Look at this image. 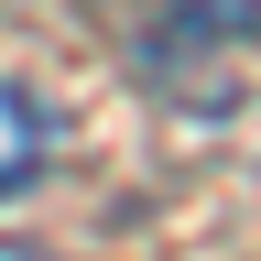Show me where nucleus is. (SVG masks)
<instances>
[{
    "instance_id": "nucleus-1",
    "label": "nucleus",
    "mask_w": 261,
    "mask_h": 261,
    "mask_svg": "<svg viewBox=\"0 0 261 261\" xmlns=\"http://www.w3.org/2000/svg\"><path fill=\"white\" fill-rule=\"evenodd\" d=\"M44 152H55V120H44V98L0 76V207H11L33 174H44Z\"/></svg>"
},
{
    "instance_id": "nucleus-2",
    "label": "nucleus",
    "mask_w": 261,
    "mask_h": 261,
    "mask_svg": "<svg viewBox=\"0 0 261 261\" xmlns=\"http://www.w3.org/2000/svg\"><path fill=\"white\" fill-rule=\"evenodd\" d=\"M196 33H261V0H174Z\"/></svg>"
}]
</instances>
